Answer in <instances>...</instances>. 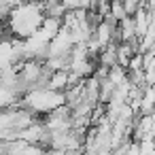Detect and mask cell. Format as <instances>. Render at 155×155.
<instances>
[]
</instances>
